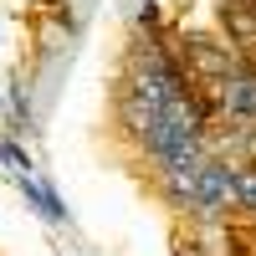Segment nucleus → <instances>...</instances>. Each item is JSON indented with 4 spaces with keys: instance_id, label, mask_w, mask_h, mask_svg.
Listing matches in <instances>:
<instances>
[{
    "instance_id": "obj_1",
    "label": "nucleus",
    "mask_w": 256,
    "mask_h": 256,
    "mask_svg": "<svg viewBox=\"0 0 256 256\" xmlns=\"http://www.w3.org/2000/svg\"><path fill=\"white\" fill-rule=\"evenodd\" d=\"M236 62H241V52L226 36H210V31H184L180 36V72L205 98H216V88L236 72Z\"/></svg>"
},
{
    "instance_id": "obj_2",
    "label": "nucleus",
    "mask_w": 256,
    "mask_h": 256,
    "mask_svg": "<svg viewBox=\"0 0 256 256\" xmlns=\"http://www.w3.org/2000/svg\"><path fill=\"white\" fill-rule=\"evenodd\" d=\"M210 102H216V123H226V134L256 128V56H241Z\"/></svg>"
},
{
    "instance_id": "obj_3",
    "label": "nucleus",
    "mask_w": 256,
    "mask_h": 256,
    "mask_svg": "<svg viewBox=\"0 0 256 256\" xmlns=\"http://www.w3.org/2000/svg\"><path fill=\"white\" fill-rule=\"evenodd\" d=\"M220 36L236 46L241 56H256V0H220Z\"/></svg>"
},
{
    "instance_id": "obj_4",
    "label": "nucleus",
    "mask_w": 256,
    "mask_h": 256,
    "mask_svg": "<svg viewBox=\"0 0 256 256\" xmlns=\"http://www.w3.org/2000/svg\"><path fill=\"white\" fill-rule=\"evenodd\" d=\"M230 169H236V205H241V216L256 226V164L251 159H230Z\"/></svg>"
}]
</instances>
